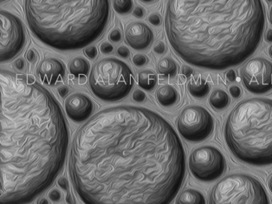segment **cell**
<instances>
[{
    "instance_id": "cell-1",
    "label": "cell",
    "mask_w": 272,
    "mask_h": 204,
    "mask_svg": "<svg viewBox=\"0 0 272 204\" xmlns=\"http://www.w3.org/2000/svg\"><path fill=\"white\" fill-rule=\"evenodd\" d=\"M185 172L175 130L145 108L100 111L79 128L71 145V180L85 204H169Z\"/></svg>"
},
{
    "instance_id": "cell-2",
    "label": "cell",
    "mask_w": 272,
    "mask_h": 204,
    "mask_svg": "<svg viewBox=\"0 0 272 204\" xmlns=\"http://www.w3.org/2000/svg\"><path fill=\"white\" fill-rule=\"evenodd\" d=\"M0 204L33 201L53 184L68 149L67 122L47 89L2 70Z\"/></svg>"
},
{
    "instance_id": "cell-3",
    "label": "cell",
    "mask_w": 272,
    "mask_h": 204,
    "mask_svg": "<svg viewBox=\"0 0 272 204\" xmlns=\"http://www.w3.org/2000/svg\"><path fill=\"white\" fill-rule=\"evenodd\" d=\"M265 18L262 0H168L164 22L168 42L182 60L222 71L256 51Z\"/></svg>"
},
{
    "instance_id": "cell-4",
    "label": "cell",
    "mask_w": 272,
    "mask_h": 204,
    "mask_svg": "<svg viewBox=\"0 0 272 204\" xmlns=\"http://www.w3.org/2000/svg\"><path fill=\"white\" fill-rule=\"evenodd\" d=\"M109 0H26L31 32L58 51H75L102 36L109 19Z\"/></svg>"
},
{
    "instance_id": "cell-5",
    "label": "cell",
    "mask_w": 272,
    "mask_h": 204,
    "mask_svg": "<svg viewBox=\"0 0 272 204\" xmlns=\"http://www.w3.org/2000/svg\"><path fill=\"white\" fill-rule=\"evenodd\" d=\"M224 140L233 156L248 165H272V100L247 99L226 120Z\"/></svg>"
},
{
    "instance_id": "cell-6",
    "label": "cell",
    "mask_w": 272,
    "mask_h": 204,
    "mask_svg": "<svg viewBox=\"0 0 272 204\" xmlns=\"http://www.w3.org/2000/svg\"><path fill=\"white\" fill-rule=\"evenodd\" d=\"M89 82L96 97L102 101L114 102L128 96L133 89L134 78L127 63L109 57L100 60L93 66Z\"/></svg>"
},
{
    "instance_id": "cell-7",
    "label": "cell",
    "mask_w": 272,
    "mask_h": 204,
    "mask_svg": "<svg viewBox=\"0 0 272 204\" xmlns=\"http://www.w3.org/2000/svg\"><path fill=\"white\" fill-rule=\"evenodd\" d=\"M208 204H270L259 180L243 173L225 176L211 191Z\"/></svg>"
},
{
    "instance_id": "cell-8",
    "label": "cell",
    "mask_w": 272,
    "mask_h": 204,
    "mask_svg": "<svg viewBox=\"0 0 272 204\" xmlns=\"http://www.w3.org/2000/svg\"><path fill=\"white\" fill-rule=\"evenodd\" d=\"M180 134L190 142H202L213 133L214 119L204 107L191 106L186 107L177 120Z\"/></svg>"
},
{
    "instance_id": "cell-9",
    "label": "cell",
    "mask_w": 272,
    "mask_h": 204,
    "mask_svg": "<svg viewBox=\"0 0 272 204\" xmlns=\"http://www.w3.org/2000/svg\"><path fill=\"white\" fill-rule=\"evenodd\" d=\"M227 167L225 157L213 146H202L193 151L189 157V169L197 180L212 182L224 173Z\"/></svg>"
},
{
    "instance_id": "cell-10",
    "label": "cell",
    "mask_w": 272,
    "mask_h": 204,
    "mask_svg": "<svg viewBox=\"0 0 272 204\" xmlns=\"http://www.w3.org/2000/svg\"><path fill=\"white\" fill-rule=\"evenodd\" d=\"M26 43L24 27L18 18L7 11H1L0 62H8L19 55Z\"/></svg>"
},
{
    "instance_id": "cell-11",
    "label": "cell",
    "mask_w": 272,
    "mask_h": 204,
    "mask_svg": "<svg viewBox=\"0 0 272 204\" xmlns=\"http://www.w3.org/2000/svg\"><path fill=\"white\" fill-rule=\"evenodd\" d=\"M243 86L254 94H265L272 90V63L262 57H254L243 66Z\"/></svg>"
},
{
    "instance_id": "cell-12",
    "label": "cell",
    "mask_w": 272,
    "mask_h": 204,
    "mask_svg": "<svg viewBox=\"0 0 272 204\" xmlns=\"http://www.w3.org/2000/svg\"><path fill=\"white\" fill-rule=\"evenodd\" d=\"M66 112L69 117L75 122L87 121L93 112V101L86 94L78 93L71 95L65 104Z\"/></svg>"
},
{
    "instance_id": "cell-13",
    "label": "cell",
    "mask_w": 272,
    "mask_h": 204,
    "mask_svg": "<svg viewBox=\"0 0 272 204\" xmlns=\"http://www.w3.org/2000/svg\"><path fill=\"white\" fill-rule=\"evenodd\" d=\"M153 32L142 22H133L128 25L125 32V39L128 46L137 51L148 48L153 41Z\"/></svg>"
},
{
    "instance_id": "cell-14",
    "label": "cell",
    "mask_w": 272,
    "mask_h": 204,
    "mask_svg": "<svg viewBox=\"0 0 272 204\" xmlns=\"http://www.w3.org/2000/svg\"><path fill=\"white\" fill-rule=\"evenodd\" d=\"M37 74L43 83L54 86L65 79L66 67L60 60L51 57L43 60L39 64Z\"/></svg>"
},
{
    "instance_id": "cell-15",
    "label": "cell",
    "mask_w": 272,
    "mask_h": 204,
    "mask_svg": "<svg viewBox=\"0 0 272 204\" xmlns=\"http://www.w3.org/2000/svg\"><path fill=\"white\" fill-rule=\"evenodd\" d=\"M157 98L160 105L164 107H170L179 101V93L173 86L164 85L157 90Z\"/></svg>"
},
{
    "instance_id": "cell-16",
    "label": "cell",
    "mask_w": 272,
    "mask_h": 204,
    "mask_svg": "<svg viewBox=\"0 0 272 204\" xmlns=\"http://www.w3.org/2000/svg\"><path fill=\"white\" fill-rule=\"evenodd\" d=\"M188 91L196 98H204L209 93L211 86L204 78L197 76L193 77L188 83Z\"/></svg>"
},
{
    "instance_id": "cell-17",
    "label": "cell",
    "mask_w": 272,
    "mask_h": 204,
    "mask_svg": "<svg viewBox=\"0 0 272 204\" xmlns=\"http://www.w3.org/2000/svg\"><path fill=\"white\" fill-rule=\"evenodd\" d=\"M176 204H206V200L200 191L195 189H187L178 196Z\"/></svg>"
},
{
    "instance_id": "cell-18",
    "label": "cell",
    "mask_w": 272,
    "mask_h": 204,
    "mask_svg": "<svg viewBox=\"0 0 272 204\" xmlns=\"http://www.w3.org/2000/svg\"><path fill=\"white\" fill-rule=\"evenodd\" d=\"M231 103L230 97L227 92L224 90H215L210 97H209V104L212 108L216 110H224L229 106Z\"/></svg>"
},
{
    "instance_id": "cell-19",
    "label": "cell",
    "mask_w": 272,
    "mask_h": 204,
    "mask_svg": "<svg viewBox=\"0 0 272 204\" xmlns=\"http://www.w3.org/2000/svg\"><path fill=\"white\" fill-rule=\"evenodd\" d=\"M69 71L75 77H87L90 72V64L82 57H75L69 63Z\"/></svg>"
},
{
    "instance_id": "cell-20",
    "label": "cell",
    "mask_w": 272,
    "mask_h": 204,
    "mask_svg": "<svg viewBox=\"0 0 272 204\" xmlns=\"http://www.w3.org/2000/svg\"><path fill=\"white\" fill-rule=\"evenodd\" d=\"M178 71L177 63L169 57H164L157 64V71L166 78L175 77Z\"/></svg>"
},
{
    "instance_id": "cell-21",
    "label": "cell",
    "mask_w": 272,
    "mask_h": 204,
    "mask_svg": "<svg viewBox=\"0 0 272 204\" xmlns=\"http://www.w3.org/2000/svg\"><path fill=\"white\" fill-rule=\"evenodd\" d=\"M157 83V76L150 70L142 71L138 74V86L143 90H150L155 88Z\"/></svg>"
},
{
    "instance_id": "cell-22",
    "label": "cell",
    "mask_w": 272,
    "mask_h": 204,
    "mask_svg": "<svg viewBox=\"0 0 272 204\" xmlns=\"http://www.w3.org/2000/svg\"><path fill=\"white\" fill-rule=\"evenodd\" d=\"M133 7V0H113V8L120 15L130 13Z\"/></svg>"
},
{
    "instance_id": "cell-23",
    "label": "cell",
    "mask_w": 272,
    "mask_h": 204,
    "mask_svg": "<svg viewBox=\"0 0 272 204\" xmlns=\"http://www.w3.org/2000/svg\"><path fill=\"white\" fill-rule=\"evenodd\" d=\"M133 62L137 66H143L148 62V58L144 55H137L133 57Z\"/></svg>"
},
{
    "instance_id": "cell-24",
    "label": "cell",
    "mask_w": 272,
    "mask_h": 204,
    "mask_svg": "<svg viewBox=\"0 0 272 204\" xmlns=\"http://www.w3.org/2000/svg\"><path fill=\"white\" fill-rule=\"evenodd\" d=\"M148 20L151 25L155 27L162 25V17L158 14H151L150 16H148Z\"/></svg>"
},
{
    "instance_id": "cell-25",
    "label": "cell",
    "mask_w": 272,
    "mask_h": 204,
    "mask_svg": "<svg viewBox=\"0 0 272 204\" xmlns=\"http://www.w3.org/2000/svg\"><path fill=\"white\" fill-rule=\"evenodd\" d=\"M146 94L142 90H137L133 92V100L136 102H144L145 101Z\"/></svg>"
},
{
    "instance_id": "cell-26",
    "label": "cell",
    "mask_w": 272,
    "mask_h": 204,
    "mask_svg": "<svg viewBox=\"0 0 272 204\" xmlns=\"http://www.w3.org/2000/svg\"><path fill=\"white\" fill-rule=\"evenodd\" d=\"M85 55L87 57H89L90 59H94L97 57V49L96 48V46H90L88 48L86 49L84 51Z\"/></svg>"
},
{
    "instance_id": "cell-27",
    "label": "cell",
    "mask_w": 272,
    "mask_h": 204,
    "mask_svg": "<svg viewBox=\"0 0 272 204\" xmlns=\"http://www.w3.org/2000/svg\"><path fill=\"white\" fill-rule=\"evenodd\" d=\"M109 39L113 42H118L122 40V32L119 30H113L109 35Z\"/></svg>"
},
{
    "instance_id": "cell-28",
    "label": "cell",
    "mask_w": 272,
    "mask_h": 204,
    "mask_svg": "<svg viewBox=\"0 0 272 204\" xmlns=\"http://www.w3.org/2000/svg\"><path fill=\"white\" fill-rule=\"evenodd\" d=\"M48 195L49 198L54 202H58L62 198L61 192L58 190H57V189H54L52 191H50Z\"/></svg>"
},
{
    "instance_id": "cell-29",
    "label": "cell",
    "mask_w": 272,
    "mask_h": 204,
    "mask_svg": "<svg viewBox=\"0 0 272 204\" xmlns=\"http://www.w3.org/2000/svg\"><path fill=\"white\" fill-rule=\"evenodd\" d=\"M117 54L120 57L123 58H128L130 57V51L126 46H120L119 48L117 49Z\"/></svg>"
},
{
    "instance_id": "cell-30",
    "label": "cell",
    "mask_w": 272,
    "mask_h": 204,
    "mask_svg": "<svg viewBox=\"0 0 272 204\" xmlns=\"http://www.w3.org/2000/svg\"><path fill=\"white\" fill-rule=\"evenodd\" d=\"M100 49H101L102 53L105 54V55H109L113 51V46L109 42H104L103 44H102Z\"/></svg>"
},
{
    "instance_id": "cell-31",
    "label": "cell",
    "mask_w": 272,
    "mask_h": 204,
    "mask_svg": "<svg viewBox=\"0 0 272 204\" xmlns=\"http://www.w3.org/2000/svg\"><path fill=\"white\" fill-rule=\"evenodd\" d=\"M229 91H230L231 95H232L234 98H239V97L241 96V89L239 88V86H232Z\"/></svg>"
},
{
    "instance_id": "cell-32",
    "label": "cell",
    "mask_w": 272,
    "mask_h": 204,
    "mask_svg": "<svg viewBox=\"0 0 272 204\" xmlns=\"http://www.w3.org/2000/svg\"><path fill=\"white\" fill-rule=\"evenodd\" d=\"M166 47L164 42H160L156 45L155 47L153 49V51L156 54L158 55H163L165 52Z\"/></svg>"
},
{
    "instance_id": "cell-33",
    "label": "cell",
    "mask_w": 272,
    "mask_h": 204,
    "mask_svg": "<svg viewBox=\"0 0 272 204\" xmlns=\"http://www.w3.org/2000/svg\"><path fill=\"white\" fill-rule=\"evenodd\" d=\"M58 184L60 187H62L65 191H69V182L66 178L61 177L58 179Z\"/></svg>"
},
{
    "instance_id": "cell-34",
    "label": "cell",
    "mask_w": 272,
    "mask_h": 204,
    "mask_svg": "<svg viewBox=\"0 0 272 204\" xmlns=\"http://www.w3.org/2000/svg\"><path fill=\"white\" fill-rule=\"evenodd\" d=\"M27 59L31 63H34L37 59V54L34 50H30L27 54Z\"/></svg>"
},
{
    "instance_id": "cell-35",
    "label": "cell",
    "mask_w": 272,
    "mask_h": 204,
    "mask_svg": "<svg viewBox=\"0 0 272 204\" xmlns=\"http://www.w3.org/2000/svg\"><path fill=\"white\" fill-rule=\"evenodd\" d=\"M14 66L16 67V70L18 71H23L25 67H26V62H25L24 60L22 58H19V59L16 60L14 64Z\"/></svg>"
},
{
    "instance_id": "cell-36",
    "label": "cell",
    "mask_w": 272,
    "mask_h": 204,
    "mask_svg": "<svg viewBox=\"0 0 272 204\" xmlns=\"http://www.w3.org/2000/svg\"><path fill=\"white\" fill-rule=\"evenodd\" d=\"M182 74L186 77V78H190L193 75V70L188 66H184L182 69Z\"/></svg>"
},
{
    "instance_id": "cell-37",
    "label": "cell",
    "mask_w": 272,
    "mask_h": 204,
    "mask_svg": "<svg viewBox=\"0 0 272 204\" xmlns=\"http://www.w3.org/2000/svg\"><path fill=\"white\" fill-rule=\"evenodd\" d=\"M133 16H135L136 18L142 19L145 16V10L142 7H136L133 12Z\"/></svg>"
},
{
    "instance_id": "cell-38",
    "label": "cell",
    "mask_w": 272,
    "mask_h": 204,
    "mask_svg": "<svg viewBox=\"0 0 272 204\" xmlns=\"http://www.w3.org/2000/svg\"><path fill=\"white\" fill-rule=\"evenodd\" d=\"M226 77L228 81H231V82H233V81H236V74L235 72L233 70H229V71L226 74Z\"/></svg>"
},
{
    "instance_id": "cell-39",
    "label": "cell",
    "mask_w": 272,
    "mask_h": 204,
    "mask_svg": "<svg viewBox=\"0 0 272 204\" xmlns=\"http://www.w3.org/2000/svg\"><path fill=\"white\" fill-rule=\"evenodd\" d=\"M58 93L60 96L62 97H65L67 96L69 93V88L67 86H61L58 88Z\"/></svg>"
},
{
    "instance_id": "cell-40",
    "label": "cell",
    "mask_w": 272,
    "mask_h": 204,
    "mask_svg": "<svg viewBox=\"0 0 272 204\" xmlns=\"http://www.w3.org/2000/svg\"><path fill=\"white\" fill-rule=\"evenodd\" d=\"M66 202L68 204H76L75 198L73 197V195H72V194H71L70 191H68V193H67V198H66Z\"/></svg>"
},
{
    "instance_id": "cell-41",
    "label": "cell",
    "mask_w": 272,
    "mask_h": 204,
    "mask_svg": "<svg viewBox=\"0 0 272 204\" xmlns=\"http://www.w3.org/2000/svg\"><path fill=\"white\" fill-rule=\"evenodd\" d=\"M266 40L268 42H272V30H269L266 35Z\"/></svg>"
},
{
    "instance_id": "cell-42",
    "label": "cell",
    "mask_w": 272,
    "mask_h": 204,
    "mask_svg": "<svg viewBox=\"0 0 272 204\" xmlns=\"http://www.w3.org/2000/svg\"><path fill=\"white\" fill-rule=\"evenodd\" d=\"M268 186H269V189H270V191H272V175L269 178V180H268Z\"/></svg>"
},
{
    "instance_id": "cell-43",
    "label": "cell",
    "mask_w": 272,
    "mask_h": 204,
    "mask_svg": "<svg viewBox=\"0 0 272 204\" xmlns=\"http://www.w3.org/2000/svg\"><path fill=\"white\" fill-rule=\"evenodd\" d=\"M38 204H49V203L46 199H41V200L38 201Z\"/></svg>"
},
{
    "instance_id": "cell-44",
    "label": "cell",
    "mask_w": 272,
    "mask_h": 204,
    "mask_svg": "<svg viewBox=\"0 0 272 204\" xmlns=\"http://www.w3.org/2000/svg\"><path fill=\"white\" fill-rule=\"evenodd\" d=\"M269 19H270V22L272 25V6L271 7L270 12H269Z\"/></svg>"
},
{
    "instance_id": "cell-45",
    "label": "cell",
    "mask_w": 272,
    "mask_h": 204,
    "mask_svg": "<svg viewBox=\"0 0 272 204\" xmlns=\"http://www.w3.org/2000/svg\"><path fill=\"white\" fill-rule=\"evenodd\" d=\"M79 79L80 83H84L85 81H86V77H80Z\"/></svg>"
},
{
    "instance_id": "cell-46",
    "label": "cell",
    "mask_w": 272,
    "mask_h": 204,
    "mask_svg": "<svg viewBox=\"0 0 272 204\" xmlns=\"http://www.w3.org/2000/svg\"><path fill=\"white\" fill-rule=\"evenodd\" d=\"M142 2H154L155 0H141Z\"/></svg>"
},
{
    "instance_id": "cell-47",
    "label": "cell",
    "mask_w": 272,
    "mask_h": 204,
    "mask_svg": "<svg viewBox=\"0 0 272 204\" xmlns=\"http://www.w3.org/2000/svg\"><path fill=\"white\" fill-rule=\"evenodd\" d=\"M269 55L272 57V45L270 46V48H269Z\"/></svg>"
},
{
    "instance_id": "cell-48",
    "label": "cell",
    "mask_w": 272,
    "mask_h": 204,
    "mask_svg": "<svg viewBox=\"0 0 272 204\" xmlns=\"http://www.w3.org/2000/svg\"><path fill=\"white\" fill-rule=\"evenodd\" d=\"M267 1H268V2H272V0H267Z\"/></svg>"
},
{
    "instance_id": "cell-49",
    "label": "cell",
    "mask_w": 272,
    "mask_h": 204,
    "mask_svg": "<svg viewBox=\"0 0 272 204\" xmlns=\"http://www.w3.org/2000/svg\"><path fill=\"white\" fill-rule=\"evenodd\" d=\"M3 1H5V0H1V2H3Z\"/></svg>"
}]
</instances>
